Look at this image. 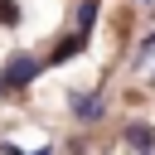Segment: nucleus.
<instances>
[{"mask_svg":"<svg viewBox=\"0 0 155 155\" xmlns=\"http://www.w3.org/2000/svg\"><path fill=\"white\" fill-rule=\"evenodd\" d=\"M34 78H39V58H29V53H15V58L5 63V73H0L5 87H29Z\"/></svg>","mask_w":155,"mask_h":155,"instance_id":"nucleus-1","label":"nucleus"},{"mask_svg":"<svg viewBox=\"0 0 155 155\" xmlns=\"http://www.w3.org/2000/svg\"><path fill=\"white\" fill-rule=\"evenodd\" d=\"M126 145H136V150H155V126H126Z\"/></svg>","mask_w":155,"mask_h":155,"instance_id":"nucleus-2","label":"nucleus"},{"mask_svg":"<svg viewBox=\"0 0 155 155\" xmlns=\"http://www.w3.org/2000/svg\"><path fill=\"white\" fill-rule=\"evenodd\" d=\"M73 116L78 121H97L102 116V97H73Z\"/></svg>","mask_w":155,"mask_h":155,"instance_id":"nucleus-3","label":"nucleus"},{"mask_svg":"<svg viewBox=\"0 0 155 155\" xmlns=\"http://www.w3.org/2000/svg\"><path fill=\"white\" fill-rule=\"evenodd\" d=\"M82 44H87V34H82V29H78V34H73V39H63V44H58V48H53V63H63V58H73V53H82Z\"/></svg>","mask_w":155,"mask_h":155,"instance_id":"nucleus-4","label":"nucleus"},{"mask_svg":"<svg viewBox=\"0 0 155 155\" xmlns=\"http://www.w3.org/2000/svg\"><path fill=\"white\" fill-rule=\"evenodd\" d=\"M0 24H19V5L15 0H0Z\"/></svg>","mask_w":155,"mask_h":155,"instance_id":"nucleus-5","label":"nucleus"},{"mask_svg":"<svg viewBox=\"0 0 155 155\" xmlns=\"http://www.w3.org/2000/svg\"><path fill=\"white\" fill-rule=\"evenodd\" d=\"M5 155H24V150H15V145H5ZM29 155H53V150H29Z\"/></svg>","mask_w":155,"mask_h":155,"instance_id":"nucleus-6","label":"nucleus"}]
</instances>
